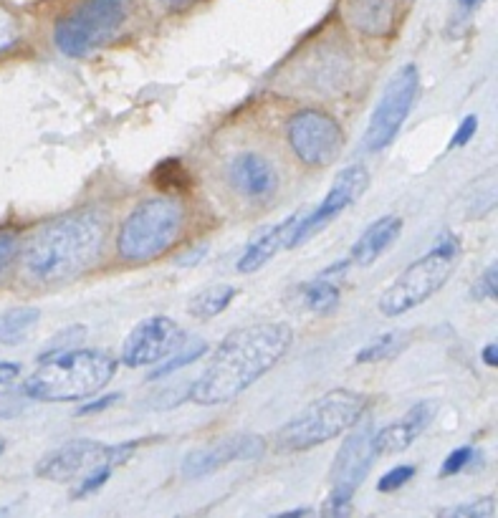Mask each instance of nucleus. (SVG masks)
<instances>
[{"label":"nucleus","mask_w":498,"mask_h":518,"mask_svg":"<svg viewBox=\"0 0 498 518\" xmlns=\"http://www.w3.org/2000/svg\"><path fill=\"white\" fill-rule=\"evenodd\" d=\"M435 412H438V402L423 400L418 405H413L400 420H395L392 425L382 428L380 433H375L372 445H375L377 455H395L407 450L425 430L430 428Z\"/></svg>","instance_id":"16"},{"label":"nucleus","mask_w":498,"mask_h":518,"mask_svg":"<svg viewBox=\"0 0 498 518\" xmlns=\"http://www.w3.org/2000/svg\"><path fill=\"white\" fill-rule=\"evenodd\" d=\"M152 182L160 187L162 193L177 195L190 187V172L183 162L172 157V160H162L160 165L152 170Z\"/></svg>","instance_id":"24"},{"label":"nucleus","mask_w":498,"mask_h":518,"mask_svg":"<svg viewBox=\"0 0 498 518\" xmlns=\"http://www.w3.org/2000/svg\"><path fill=\"white\" fill-rule=\"evenodd\" d=\"M483 364H488V367H496L498 364V344L496 342H491V344H486V347H483Z\"/></svg>","instance_id":"38"},{"label":"nucleus","mask_w":498,"mask_h":518,"mask_svg":"<svg viewBox=\"0 0 498 518\" xmlns=\"http://www.w3.org/2000/svg\"><path fill=\"white\" fill-rule=\"evenodd\" d=\"M107 443L89 438H76L64 443L61 448L43 455L36 465V476L54 483H69L79 478L84 470L94 468L99 463H107Z\"/></svg>","instance_id":"14"},{"label":"nucleus","mask_w":498,"mask_h":518,"mask_svg":"<svg viewBox=\"0 0 498 518\" xmlns=\"http://www.w3.org/2000/svg\"><path fill=\"white\" fill-rule=\"evenodd\" d=\"M266 453V440L261 435H231V438H220L218 443L195 448L193 453L185 455L183 476L190 481L210 476L215 470L225 465L238 463V460H258Z\"/></svg>","instance_id":"13"},{"label":"nucleus","mask_w":498,"mask_h":518,"mask_svg":"<svg viewBox=\"0 0 498 518\" xmlns=\"http://www.w3.org/2000/svg\"><path fill=\"white\" fill-rule=\"evenodd\" d=\"M471 458H473V448H471V445H463V448L453 450V453H450L448 458L443 460L440 476H443V478L456 476V473H461L463 468H468V465H471Z\"/></svg>","instance_id":"32"},{"label":"nucleus","mask_w":498,"mask_h":518,"mask_svg":"<svg viewBox=\"0 0 498 518\" xmlns=\"http://www.w3.org/2000/svg\"><path fill=\"white\" fill-rule=\"evenodd\" d=\"M18 41H21V23L6 6H0V54L11 51Z\"/></svg>","instance_id":"29"},{"label":"nucleus","mask_w":498,"mask_h":518,"mask_svg":"<svg viewBox=\"0 0 498 518\" xmlns=\"http://www.w3.org/2000/svg\"><path fill=\"white\" fill-rule=\"evenodd\" d=\"M84 337H86L84 326H69V329H64V332L56 334L54 342L49 344V349H43V352L38 354V362L54 357V354L66 352V349H74V344H79Z\"/></svg>","instance_id":"28"},{"label":"nucleus","mask_w":498,"mask_h":518,"mask_svg":"<svg viewBox=\"0 0 498 518\" xmlns=\"http://www.w3.org/2000/svg\"><path fill=\"white\" fill-rule=\"evenodd\" d=\"M476 132H478V117L476 114H468V117H463V122L458 124L456 134H453V139H450V147H466Z\"/></svg>","instance_id":"34"},{"label":"nucleus","mask_w":498,"mask_h":518,"mask_svg":"<svg viewBox=\"0 0 498 518\" xmlns=\"http://www.w3.org/2000/svg\"><path fill=\"white\" fill-rule=\"evenodd\" d=\"M372 438H375L372 422H362L342 443L337 458H334L332 473H329L332 488H329V496L324 501L322 516H347L352 511L354 493L362 486L377 458Z\"/></svg>","instance_id":"8"},{"label":"nucleus","mask_w":498,"mask_h":518,"mask_svg":"<svg viewBox=\"0 0 498 518\" xmlns=\"http://www.w3.org/2000/svg\"><path fill=\"white\" fill-rule=\"evenodd\" d=\"M21 410H23V402L18 400L13 392H8V395H0V420H3V417H13L16 412H21Z\"/></svg>","instance_id":"36"},{"label":"nucleus","mask_w":498,"mask_h":518,"mask_svg":"<svg viewBox=\"0 0 498 518\" xmlns=\"http://www.w3.org/2000/svg\"><path fill=\"white\" fill-rule=\"evenodd\" d=\"M395 13V0H344V21L365 36H390Z\"/></svg>","instance_id":"17"},{"label":"nucleus","mask_w":498,"mask_h":518,"mask_svg":"<svg viewBox=\"0 0 498 518\" xmlns=\"http://www.w3.org/2000/svg\"><path fill=\"white\" fill-rule=\"evenodd\" d=\"M440 516H448V518H493V516H496V498L486 496V498H478V501L461 503V506L443 508V511H440Z\"/></svg>","instance_id":"26"},{"label":"nucleus","mask_w":498,"mask_h":518,"mask_svg":"<svg viewBox=\"0 0 498 518\" xmlns=\"http://www.w3.org/2000/svg\"><path fill=\"white\" fill-rule=\"evenodd\" d=\"M183 342V326L177 324L175 319L162 314L150 316V319L140 321L127 334V339L122 344V354H119V362L129 369L152 367V364L170 357Z\"/></svg>","instance_id":"12"},{"label":"nucleus","mask_w":498,"mask_h":518,"mask_svg":"<svg viewBox=\"0 0 498 518\" xmlns=\"http://www.w3.org/2000/svg\"><path fill=\"white\" fill-rule=\"evenodd\" d=\"M299 218L301 215L294 213L291 218L271 225V228L263 230L258 238H253V241L246 246V251L241 253V258H238V271L241 273L261 271V268L266 266V263L271 261V258L281 251V248H286L291 230H294V225L299 223Z\"/></svg>","instance_id":"18"},{"label":"nucleus","mask_w":498,"mask_h":518,"mask_svg":"<svg viewBox=\"0 0 498 518\" xmlns=\"http://www.w3.org/2000/svg\"><path fill=\"white\" fill-rule=\"evenodd\" d=\"M279 516H281V518H296V516L309 518V516H314V511H311V508H291V511L279 513Z\"/></svg>","instance_id":"40"},{"label":"nucleus","mask_w":498,"mask_h":518,"mask_svg":"<svg viewBox=\"0 0 498 518\" xmlns=\"http://www.w3.org/2000/svg\"><path fill=\"white\" fill-rule=\"evenodd\" d=\"M233 299H236V286H208V289L198 291V294L190 299L188 314L195 316V319H213V316L223 314V311L231 306Z\"/></svg>","instance_id":"21"},{"label":"nucleus","mask_w":498,"mask_h":518,"mask_svg":"<svg viewBox=\"0 0 498 518\" xmlns=\"http://www.w3.org/2000/svg\"><path fill=\"white\" fill-rule=\"evenodd\" d=\"M415 476V465H395L392 470H387L385 476L380 478V483H377V491L380 493H392L397 491V488L405 486L410 478Z\"/></svg>","instance_id":"31"},{"label":"nucleus","mask_w":498,"mask_h":518,"mask_svg":"<svg viewBox=\"0 0 498 518\" xmlns=\"http://www.w3.org/2000/svg\"><path fill=\"white\" fill-rule=\"evenodd\" d=\"M188 228V210L175 195L142 200L124 218L117 235V253L122 261L145 263L170 251Z\"/></svg>","instance_id":"5"},{"label":"nucleus","mask_w":498,"mask_h":518,"mask_svg":"<svg viewBox=\"0 0 498 518\" xmlns=\"http://www.w3.org/2000/svg\"><path fill=\"white\" fill-rule=\"evenodd\" d=\"M6 453V438H3V435H0V455Z\"/></svg>","instance_id":"42"},{"label":"nucleus","mask_w":498,"mask_h":518,"mask_svg":"<svg viewBox=\"0 0 498 518\" xmlns=\"http://www.w3.org/2000/svg\"><path fill=\"white\" fill-rule=\"evenodd\" d=\"M458 258H461V243L456 235H440V241L425 256L410 263L395 278V284L380 296L382 314L402 316L425 304L430 296L443 289L450 273L456 271Z\"/></svg>","instance_id":"6"},{"label":"nucleus","mask_w":498,"mask_h":518,"mask_svg":"<svg viewBox=\"0 0 498 518\" xmlns=\"http://www.w3.org/2000/svg\"><path fill=\"white\" fill-rule=\"evenodd\" d=\"M107 225L99 213H71L43 225L28 238L21 253L23 276L38 286L74 281L99 261Z\"/></svg>","instance_id":"2"},{"label":"nucleus","mask_w":498,"mask_h":518,"mask_svg":"<svg viewBox=\"0 0 498 518\" xmlns=\"http://www.w3.org/2000/svg\"><path fill=\"white\" fill-rule=\"evenodd\" d=\"M301 299H304V306L314 314H329L339 306V289L337 284H332L327 276H319L311 284L301 286Z\"/></svg>","instance_id":"23"},{"label":"nucleus","mask_w":498,"mask_h":518,"mask_svg":"<svg viewBox=\"0 0 498 518\" xmlns=\"http://www.w3.org/2000/svg\"><path fill=\"white\" fill-rule=\"evenodd\" d=\"M18 374H21V364L0 362V387H6L13 380H18Z\"/></svg>","instance_id":"37"},{"label":"nucleus","mask_w":498,"mask_h":518,"mask_svg":"<svg viewBox=\"0 0 498 518\" xmlns=\"http://www.w3.org/2000/svg\"><path fill=\"white\" fill-rule=\"evenodd\" d=\"M119 400H122V395H119V392H112V395H104V397H99V400L81 405L79 410H76V415H97V412L109 410L112 405H117Z\"/></svg>","instance_id":"35"},{"label":"nucleus","mask_w":498,"mask_h":518,"mask_svg":"<svg viewBox=\"0 0 498 518\" xmlns=\"http://www.w3.org/2000/svg\"><path fill=\"white\" fill-rule=\"evenodd\" d=\"M420 89V74L415 64H405L395 71L390 84L382 91L380 102L372 112L370 124L365 132V147L370 152H382L392 139L397 137L400 127L405 124L407 114L413 109L415 97Z\"/></svg>","instance_id":"9"},{"label":"nucleus","mask_w":498,"mask_h":518,"mask_svg":"<svg viewBox=\"0 0 498 518\" xmlns=\"http://www.w3.org/2000/svg\"><path fill=\"white\" fill-rule=\"evenodd\" d=\"M129 16V0H79L54 26L56 49L84 59L112 41Z\"/></svg>","instance_id":"7"},{"label":"nucleus","mask_w":498,"mask_h":518,"mask_svg":"<svg viewBox=\"0 0 498 518\" xmlns=\"http://www.w3.org/2000/svg\"><path fill=\"white\" fill-rule=\"evenodd\" d=\"M370 187V172L365 165H349L334 177L329 193L324 195V200L311 210L309 215H301L299 223L294 225L289 235V243L286 248H299L304 246L309 238H314L319 230L327 228L332 220H337V215H342L344 210L352 208L362 195L367 193Z\"/></svg>","instance_id":"11"},{"label":"nucleus","mask_w":498,"mask_h":518,"mask_svg":"<svg viewBox=\"0 0 498 518\" xmlns=\"http://www.w3.org/2000/svg\"><path fill=\"white\" fill-rule=\"evenodd\" d=\"M18 251H21L18 233H13V230H0V281L8 276L11 266L16 263Z\"/></svg>","instance_id":"30"},{"label":"nucleus","mask_w":498,"mask_h":518,"mask_svg":"<svg viewBox=\"0 0 498 518\" xmlns=\"http://www.w3.org/2000/svg\"><path fill=\"white\" fill-rule=\"evenodd\" d=\"M478 3H481V0H461V6L468 8V11H471V8H476Z\"/></svg>","instance_id":"41"},{"label":"nucleus","mask_w":498,"mask_h":518,"mask_svg":"<svg viewBox=\"0 0 498 518\" xmlns=\"http://www.w3.org/2000/svg\"><path fill=\"white\" fill-rule=\"evenodd\" d=\"M367 405H370V397L362 392H327L286 422L274 435V448L279 453H304V450L319 448L327 440L339 438L352 425H357L359 417L365 415Z\"/></svg>","instance_id":"4"},{"label":"nucleus","mask_w":498,"mask_h":518,"mask_svg":"<svg viewBox=\"0 0 498 518\" xmlns=\"http://www.w3.org/2000/svg\"><path fill=\"white\" fill-rule=\"evenodd\" d=\"M203 354H208V342H203V339H188V342H183L170 354V359L165 357L162 362H157V367L150 372V380H165V377L175 374L177 369L198 362Z\"/></svg>","instance_id":"22"},{"label":"nucleus","mask_w":498,"mask_h":518,"mask_svg":"<svg viewBox=\"0 0 498 518\" xmlns=\"http://www.w3.org/2000/svg\"><path fill=\"white\" fill-rule=\"evenodd\" d=\"M38 364L23 385V395L38 402L86 400L117 374V359L104 349H66Z\"/></svg>","instance_id":"3"},{"label":"nucleus","mask_w":498,"mask_h":518,"mask_svg":"<svg viewBox=\"0 0 498 518\" xmlns=\"http://www.w3.org/2000/svg\"><path fill=\"white\" fill-rule=\"evenodd\" d=\"M291 342L294 329L281 321L241 326L215 349L205 372L190 387V400L208 407L236 400L279 364Z\"/></svg>","instance_id":"1"},{"label":"nucleus","mask_w":498,"mask_h":518,"mask_svg":"<svg viewBox=\"0 0 498 518\" xmlns=\"http://www.w3.org/2000/svg\"><path fill=\"white\" fill-rule=\"evenodd\" d=\"M286 139L306 167H329L344 150V132L334 117L319 109H304L286 124Z\"/></svg>","instance_id":"10"},{"label":"nucleus","mask_w":498,"mask_h":518,"mask_svg":"<svg viewBox=\"0 0 498 518\" xmlns=\"http://www.w3.org/2000/svg\"><path fill=\"white\" fill-rule=\"evenodd\" d=\"M228 182L248 200H271L279 190V172L274 162L256 152H243L228 162Z\"/></svg>","instance_id":"15"},{"label":"nucleus","mask_w":498,"mask_h":518,"mask_svg":"<svg viewBox=\"0 0 498 518\" xmlns=\"http://www.w3.org/2000/svg\"><path fill=\"white\" fill-rule=\"evenodd\" d=\"M400 233L402 218H397V215H382V218H377L365 233L359 235L357 243L352 246V253H349V261H352L354 266L362 268L372 266V263L400 238Z\"/></svg>","instance_id":"19"},{"label":"nucleus","mask_w":498,"mask_h":518,"mask_svg":"<svg viewBox=\"0 0 498 518\" xmlns=\"http://www.w3.org/2000/svg\"><path fill=\"white\" fill-rule=\"evenodd\" d=\"M160 3L165 8H170V11H183V8H188L195 0H160Z\"/></svg>","instance_id":"39"},{"label":"nucleus","mask_w":498,"mask_h":518,"mask_svg":"<svg viewBox=\"0 0 498 518\" xmlns=\"http://www.w3.org/2000/svg\"><path fill=\"white\" fill-rule=\"evenodd\" d=\"M496 276H498V268H496V263H491V266L483 271V276L478 278V284H476V289H473V294H476L478 299H491V301L496 299L498 296Z\"/></svg>","instance_id":"33"},{"label":"nucleus","mask_w":498,"mask_h":518,"mask_svg":"<svg viewBox=\"0 0 498 518\" xmlns=\"http://www.w3.org/2000/svg\"><path fill=\"white\" fill-rule=\"evenodd\" d=\"M41 319V309L38 306H16L0 314V344L6 347H16V344L26 342L28 334L38 326Z\"/></svg>","instance_id":"20"},{"label":"nucleus","mask_w":498,"mask_h":518,"mask_svg":"<svg viewBox=\"0 0 498 518\" xmlns=\"http://www.w3.org/2000/svg\"><path fill=\"white\" fill-rule=\"evenodd\" d=\"M112 470H114V465H109V463H99V465H94V468L86 470V476L81 478L79 486L74 488L71 498H74V501H79V498H84V496H89V493L99 491V488H102L104 483L112 478Z\"/></svg>","instance_id":"27"},{"label":"nucleus","mask_w":498,"mask_h":518,"mask_svg":"<svg viewBox=\"0 0 498 518\" xmlns=\"http://www.w3.org/2000/svg\"><path fill=\"white\" fill-rule=\"evenodd\" d=\"M397 344H400V334H397V332L382 334V337H377L372 344H367V347L359 349L357 357H354V362H357V364L380 362V359H387L392 352H395Z\"/></svg>","instance_id":"25"}]
</instances>
